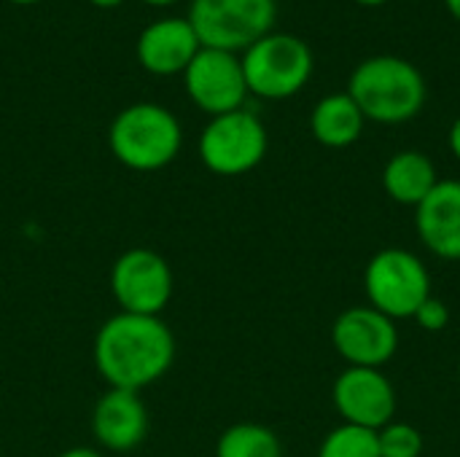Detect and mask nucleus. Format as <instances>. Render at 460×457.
I'll list each match as a JSON object with an SVG mask.
<instances>
[{
    "label": "nucleus",
    "mask_w": 460,
    "mask_h": 457,
    "mask_svg": "<svg viewBox=\"0 0 460 457\" xmlns=\"http://www.w3.org/2000/svg\"><path fill=\"white\" fill-rule=\"evenodd\" d=\"M175 361L172 329L159 315L116 312L94 337V369L119 391L140 393L159 382Z\"/></svg>",
    "instance_id": "f257e3e1"
},
{
    "label": "nucleus",
    "mask_w": 460,
    "mask_h": 457,
    "mask_svg": "<svg viewBox=\"0 0 460 457\" xmlns=\"http://www.w3.org/2000/svg\"><path fill=\"white\" fill-rule=\"evenodd\" d=\"M348 94L361 108L367 121L404 124L426 105V78L404 57L377 54L356 65L348 81Z\"/></svg>",
    "instance_id": "f03ea898"
},
{
    "label": "nucleus",
    "mask_w": 460,
    "mask_h": 457,
    "mask_svg": "<svg viewBox=\"0 0 460 457\" xmlns=\"http://www.w3.org/2000/svg\"><path fill=\"white\" fill-rule=\"evenodd\" d=\"M111 154L135 172H154L172 164L183 148L178 116L159 102H132L108 127Z\"/></svg>",
    "instance_id": "7ed1b4c3"
},
{
    "label": "nucleus",
    "mask_w": 460,
    "mask_h": 457,
    "mask_svg": "<svg viewBox=\"0 0 460 457\" xmlns=\"http://www.w3.org/2000/svg\"><path fill=\"white\" fill-rule=\"evenodd\" d=\"M248 92L261 100H286L302 92L315 70L313 48L291 32H270L240 54Z\"/></svg>",
    "instance_id": "20e7f679"
},
{
    "label": "nucleus",
    "mask_w": 460,
    "mask_h": 457,
    "mask_svg": "<svg viewBox=\"0 0 460 457\" xmlns=\"http://www.w3.org/2000/svg\"><path fill=\"white\" fill-rule=\"evenodd\" d=\"M186 19L202 46L243 54L272 32L278 0H191Z\"/></svg>",
    "instance_id": "39448f33"
},
{
    "label": "nucleus",
    "mask_w": 460,
    "mask_h": 457,
    "mask_svg": "<svg viewBox=\"0 0 460 457\" xmlns=\"http://www.w3.org/2000/svg\"><path fill=\"white\" fill-rule=\"evenodd\" d=\"M364 291L369 307L391 321H404L415 318L420 304L431 296V275L412 250L385 248L369 259Z\"/></svg>",
    "instance_id": "423d86ee"
},
{
    "label": "nucleus",
    "mask_w": 460,
    "mask_h": 457,
    "mask_svg": "<svg viewBox=\"0 0 460 457\" xmlns=\"http://www.w3.org/2000/svg\"><path fill=\"white\" fill-rule=\"evenodd\" d=\"M197 148L202 164L213 175L234 178L261 164L270 148V137L264 121L253 110L240 108L213 116L205 124Z\"/></svg>",
    "instance_id": "0eeeda50"
},
{
    "label": "nucleus",
    "mask_w": 460,
    "mask_h": 457,
    "mask_svg": "<svg viewBox=\"0 0 460 457\" xmlns=\"http://www.w3.org/2000/svg\"><path fill=\"white\" fill-rule=\"evenodd\" d=\"M175 291V275L164 256L151 248L124 250L111 269V294L121 312L162 315Z\"/></svg>",
    "instance_id": "6e6552de"
},
{
    "label": "nucleus",
    "mask_w": 460,
    "mask_h": 457,
    "mask_svg": "<svg viewBox=\"0 0 460 457\" xmlns=\"http://www.w3.org/2000/svg\"><path fill=\"white\" fill-rule=\"evenodd\" d=\"M183 86L189 100L210 119L245 108V100L251 94L240 54L208 46H202L183 70Z\"/></svg>",
    "instance_id": "1a4fd4ad"
},
{
    "label": "nucleus",
    "mask_w": 460,
    "mask_h": 457,
    "mask_svg": "<svg viewBox=\"0 0 460 457\" xmlns=\"http://www.w3.org/2000/svg\"><path fill=\"white\" fill-rule=\"evenodd\" d=\"M332 342L350 366L380 369L399 350V329L396 321L364 304L340 312L332 326Z\"/></svg>",
    "instance_id": "9d476101"
},
{
    "label": "nucleus",
    "mask_w": 460,
    "mask_h": 457,
    "mask_svg": "<svg viewBox=\"0 0 460 457\" xmlns=\"http://www.w3.org/2000/svg\"><path fill=\"white\" fill-rule=\"evenodd\" d=\"M332 399L348 426L380 431L396 415V391L380 369H345L334 380Z\"/></svg>",
    "instance_id": "9b49d317"
},
{
    "label": "nucleus",
    "mask_w": 460,
    "mask_h": 457,
    "mask_svg": "<svg viewBox=\"0 0 460 457\" xmlns=\"http://www.w3.org/2000/svg\"><path fill=\"white\" fill-rule=\"evenodd\" d=\"M199 48L202 43L186 16H162L146 24L135 46L137 62L154 75H183Z\"/></svg>",
    "instance_id": "f8f14e48"
},
{
    "label": "nucleus",
    "mask_w": 460,
    "mask_h": 457,
    "mask_svg": "<svg viewBox=\"0 0 460 457\" xmlns=\"http://www.w3.org/2000/svg\"><path fill=\"white\" fill-rule=\"evenodd\" d=\"M92 431L102 450L129 453L148 436V409L140 393L111 388L100 396L92 412Z\"/></svg>",
    "instance_id": "ddd939ff"
},
{
    "label": "nucleus",
    "mask_w": 460,
    "mask_h": 457,
    "mask_svg": "<svg viewBox=\"0 0 460 457\" xmlns=\"http://www.w3.org/2000/svg\"><path fill=\"white\" fill-rule=\"evenodd\" d=\"M415 229L423 245L445 261H460V180H439L415 207Z\"/></svg>",
    "instance_id": "4468645a"
},
{
    "label": "nucleus",
    "mask_w": 460,
    "mask_h": 457,
    "mask_svg": "<svg viewBox=\"0 0 460 457\" xmlns=\"http://www.w3.org/2000/svg\"><path fill=\"white\" fill-rule=\"evenodd\" d=\"M364 113L348 92L326 94L310 113V132L326 148H348L364 132Z\"/></svg>",
    "instance_id": "2eb2a0df"
},
{
    "label": "nucleus",
    "mask_w": 460,
    "mask_h": 457,
    "mask_svg": "<svg viewBox=\"0 0 460 457\" xmlns=\"http://www.w3.org/2000/svg\"><path fill=\"white\" fill-rule=\"evenodd\" d=\"M437 183V167L420 151H399L388 159L383 170L385 194L404 207H418L434 191Z\"/></svg>",
    "instance_id": "dca6fc26"
},
{
    "label": "nucleus",
    "mask_w": 460,
    "mask_h": 457,
    "mask_svg": "<svg viewBox=\"0 0 460 457\" xmlns=\"http://www.w3.org/2000/svg\"><path fill=\"white\" fill-rule=\"evenodd\" d=\"M216 457H283V444L261 423H237L218 436Z\"/></svg>",
    "instance_id": "f3484780"
},
{
    "label": "nucleus",
    "mask_w": 460,
    "mask_h": 457,
    "mask_svg": "<svg viewBox=\"0 0 460 457\" xmlns=\"http://www.w3.org/2000/svg\"><path fill=\"white\" fill-rule=\"evenodd\" d=\"M318 457H380L377 431L342 423L326 434L318 447Z\"/></svg>",
    "instance_id": "a211bd4d"
},
{
    "label": "nucleus",
    "mask_w": 460,
    "mask_h": 457,
    "mask_svg": "<svg viewBox=\"0 0 460 457\" xmlns=\"http://www.w3.org/2000/svg\"><path fill=\"white\" fill-rule=\"evenodd\" d=\"M380 457H420L423 455V436L410 423H388L377 431Z\"/></svg>",
    "instance_id": "6ab92c4d"
},
{
    "label": "nucleus",
    "mask_w": 460,
    "mask_h": 457,
    "mask_svg": "<svg viewBox=\"0 0 460 457\" xmlns=\"http://www.w3.org/2000/svg\"><path fill=\"white\" fill-rule=\"evenodd\" d=\"M415 321H418V326L423 329V331H431V334H437V331H445L447 326H450V310H447V304L442 302V299H437L434 294L420 304V310L415 312Z\"/></svg>",
    "instance_id": "aec40b11"
},
{
    "label": "nucleus",
    "mask_w": 460,
    "mask_h": 457,
    "mask_svg": "<svg viewBox=\"0 0 460 457\" xmlns=\"http://www.w3.org/2000/svg\"><path fill=\"white\" fill-rule=\"evenodd\" d=\"M450 151H453V156L460 162V116L453 121V127H450Z\"/></svg>",
    "instance_id": "412c9836"
},
{
    "label": "nucleus",
    "mask_w": 460,
    "mask_h": 457,
    "mask_svg": "<svg viewBox=\"0 0 460 457\" xmlns=\"http://www.w3.org/2000/svg\"><path fill=\"white\" fill-rule=\"evenodd\" d=\"M57 457H105L100 455L97 450H92V447H73V450H65L62 455Z\"/></svg>",
    "instance_id": "4be33fe9"
},
{
    "label": "nucleus",
    "mask_w": 460,
    "mask_h": 457,
    "mask_svg": "<svg viewBox=\"0 0 460 457\" xmlns=\"http://www.w3.org/2000/svg\"><path fill=\"white\" fill-rule=\"evenodd\" d=\"M445 5H447V11L460 22V0H445Z\"/></svg>",
    "instance_id": "5701e85b"
},
{
    "label": "nucleus",
    "mask_w": 460,
    "mask_h": 457,
    "mask_svg": "<svg viewBox=\"0 0 460 457\" xmlns=\"http://www.w3.org/2000/svg\"><path fill=\"white\" fill-rule=\"evenodd\" d=\"M92 5H97V8H113V5H119V3H124V0H89Z\"/></svg>",
    "instance_id": "b1692460"
},
{
    "label": "nucleus",
    "mask_w": 460,
    "mask_h": 457,
    "mask_svg": "<svg viewBox=\"0 0 460 457\" xmlns=\"http://www.w3.org/2000/svg\"><path fill=\"white\" fill-rule=\"evenodd\" d=\"M358 5H385L388 0H356Z\"/></svg>",
    "instance_id": "393cba45"
},
{
    "label": "nucleus",
    "mask_w": 460,
    "mask_h": 457,
    "mask_svg": "<svg viewBox=\"0 0 460 457\" xmlns=\"http://www.w3.org/2000/svg\"><path fill=\"white\" fill-rule=\"evenodd\" d=\"M143 3H148V5H170L175 0H143Z\"/></svg>",
    "instance_id": "a878e982"
},
{
    "label": "nucleus",
    "mask_w": 460,
    "mask_h": 457,
    "mask_svg": "<svg viewBox=\"0 0 460 457\" xmlns=\"http://www.w3.org/2000/svg\"><path fill=\"white\" fill-rule=\"evenodd\" d=\"M8 3H16V5H32V3H40V0H8Z\"/></svg>",
    "instance_id": "bb28decb"
},
{
    "label": "nucleus",
    "mask_w": 460,
    "mask_h": 457,
    "mask_svg": "<svg viewBox=\"0 0 460 457\" xmlns=\"http://www.w3.org/2000/svg\"><path fill=\"white\" fill-rule=\"evenodd\" d=\"M458 377H460V366H458Z\"/></svg>",
    "instance_id": "cd10ccee"
}]
</instances>
